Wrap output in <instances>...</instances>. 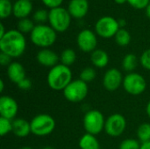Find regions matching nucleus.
Segmentation results:
<instances>
[{
    "label": "nucleus",
    "instance_id": "obj_1",
    "mask_svg": "<svg viewBox=\"0 0 150 149\" xmlns=\"http://www.w3.org/2000/svg\"><path fill=\"white\" fill-rule=\"evenodd\" d=\"M26 40L18 29H11L0 38V50L11 58H18L25 53Z\"/></svg>",
    "mask_w": 150,
    "mask_h": 149
},
{
    "label": "nucleus",
    "instance_id": "obj_2",
    "mask_svg": "<svg viewBox=\"0 0 150 149\" xmlns=\"http://www.w3.org/2000/svg\"><path fill=\"white\" fill-rule=\"evenodd\" d=\"M72 71L69 67L62 63L50 68L47 82L48 86L54 90H62L72 82Z\"/></svg>",
    "mask_w": 150,
    "mask_h": 149
},
{
    "label": "nucleus",
    "instance_id": "obj_3",
    "mask_svg": "<svg viewBox=\"0 0 150 149\" xmlns=\"http://www.w3.org/2000/svg\"><path fill=\"white\" fill-rule=\"evenodd\" d=\"M57 39V32L45 24H38L30 33V40L33 44L42 48H48L54 45Z\"/></svg>",
    "mask_w": 150,
    "mask_h": 149
},
{
    "label": "nucleus",
    "instance_id": "obj_4",
    "mask_svg": "<svg viewBox=\"0 0 150 149\" xmlns=\"http://www.w3.org/2000/svg\"><path fill=\"white\" fill-rule=\"evenodd\" d=\"M30 124L32 133L39 137H44L51 134L56 126L54 118L47 113L36 115L32 119Z\"/></svg>",
    "mask_w": 150,
    "mask_h": 149
},
{
    "label": "nucleus",
    "instance_id": "obj_5",
    "mask_svg": "<svg viewBox=\"0 0 150 149\" xmlns=\"http://www.w3.org/2000/svg\"><path fill=\"white\" fill-rule=\"evenodd\" d=\"M71 18L68 10L62 6L51 9L48 16L49 25L56 32H63L69 29L71 23Z\"/></svg>",
    "mask_w": 150,
    "mask_h": 149
},
{
    "label": "nucleus",
    "instance_id": "obj_6",
    "mask_svg": "<svg viewBox=\"0 0 150 149\" xmlns=\"http://www.w3.org/2000/svg\"><path fill=\"white\" fill-rule=\"evenodd\" d=\"M105 119L103 113L98 110L87 112L83 117V127L87 133L97 135L105 129Z\"/></svg>",
    "mask_w": 150,
    "mask_h": 149
},
{
    "label": "nucleus",
    "instance_id": "obj_7",
    "mask_svg": "<svg viewBox=\"0 0 150 149\" xmlns=\"http://www.w3.org/2000/svg\"><path fill=\"white\" fill-rule=\"evenodd\" d=\"M89 88L85 82L81 79L73 80L64 90V97L71 103L82 102L88 95Z\"/></svg>",
    "mask_w": 150,
    "mask_h": 149
},
{
    "label": "nucleus",
    "instance_id": "obj_8",
    "mask_svg": "<svg viewBox=\"0 0 150 149\" xmlns=\"http://www.w3.org/2000/svg\"><path fill=\"white\" fill-rule=\"evenodd\" d=\"M122 86L128 94L138 96L146 90L147 82L141 74L131 72L124 76Z\"/></svg>",
    "mask_w": 150,
    "mask_h": 149
},
{
    "label": "nucleus",
    "instance_id": "obj_9",
    "mask_svg": "<svg viewBox=\"0 0 150 149\" xmlns=\"http://www.w3.org/2000/svg\"><path fill=\"white\" fill-rule=\"evenodd\" d=\"M120 29V27L118 20L111 16L101 17L95 24L96 33L104 39H110L114 37Z\"/></svg>",
    "mask_w": 150,
    "mask_h": 149
},
{
    "label": "nucleus",
    "instance_id": "obj_10",
    "mask_svg": "<svg viewBox=\"0 0 150 149\" xmlns=\"http://www.w3.org/2000/svg\"><path fill=\"white\" fill-rule=\"evenodd\" d=\"M127 120L120 113H113L105 119V131L111 137H119L126 130Z\"/></svg>",
    "mask_w": 150,
    "mask_h": 149
},
{
    "label": "nucleus",
    "instance_id": "obj_11",
    "mask_svg": "<svg viewBox=\"0 0 150 149\" xmlns=\"http://www.w3.org/2000/svg\"><path fill=\"white\" fill-rule=\"evenodd\" d=\"M76 43L80 50L83 52L92 53L97 49L98 46L97 33L90 29H83L77 34Z\"/></svg>",
    "mask_w": 150,
    "mask_h": 149
},
{
    "label": "nucleus",
    "instance_id": "obj_12",
    "mask_svg": "<svg viewBox=\"0 0 150 149\" xmlns=\"http://www.w3.org/2000/svg\"><path fill=\"white\" fill-rule=\"evenodd\" d=\"M123 76L121 72L115 68H109L104 75L103 85L108 91H114L123 83Z\"/></svg>",
    "mask_w": 150,
    "mask_h": 149
},
{
    "label": "nucleus",
    "instance_id": "obj_13",
    "mask_svg": "<svg viewBox=\"0 0 150 149\" xmlns=\"http://www.w3.org/2000/svg\"><path fill=\"white\" fill-rule=\"evenodd\" d=\"M18 105L16 100L10 96H2L0 97V115L2 118H5L13 120L18 113Z\"/></svg>",
    "mask_w": 150,
    "mask_h": 149
},
{
    "label": "nucleus",
    "instance_id": "obj_14",
    "mask_svg": "<svg viewBox=\"0 0 150 149\" xmlns=\"http://www.w3.org/2000/svg\"><path fill=\"white\" fill-rule=\"evenodd\" d=\"M68 11L74 18H83L89 11L88 0H70L67 8Z\"/></svg>",
    "mask_w": 150,
    "mask_h": 149
},
{
    "label": "nucleus",
    "instance_id": "obj_15",
    "mask_svg": "<svg viewBox=\"0 0 150 149\" xmlns=\"http://www.w3.org/2000/svg\"><path fill=\"white\" fill-rule=\"evenodd\" d=\"M36 58L37 61L41 66L51 68L59 64L58 62L60 61V56H58V54L54 51L49 48H42L41 50H40L37 54Z\"/></svg>",
    "mask_w": 150,
    "mask_h": 149
},
{
    "label": "nucleus",
    "instance_id": "obj_16",
    "mask_svg": "<svg viewBox=\"0 0 150 149\" xmlns=\"http://www.w3.org/2000/svg\"><path fill=\"white\" fill-rule=\"evenodd\" d=\"M7 76L10 81L16 84H18L26 77L25 68L21 63L18 61H12L7 67Z\"/></svg>",
    "mask_w": 150,
    "mask_h": 149
},
{
    "label": "nucleus",
    "instance_id": "obj_17",
    "mask_svg": "<svg viewBox=\"0 0 150 149\" xmlns=\"http://www.w3.org/2000/svg\"><path fill=\"white\" fill-rule=\"evenodd\" d=\"M33 11L31 0H16L13 4V15L18 19L28 18Z\"/></svg>",
    "mask_w": 150,
    "mask_h": 149
},
{
    "label": "nucleus",
    "instance_id": "obj_18",
    "mask_svg": "<svg viewBox=\"0 0 150 149\" xmlns=\"http://www.w3.org/2000/svg\"><path fill=\"white\" fill-rule=\"evenodd\" d=\"M12 133L18 138H25L31 132V124L25 119H14L12 120Z\"/></svg>",
    "mask_w": 150,
    "mask_h": 149
},
{
    "label": "nucleus",
    "instance_id": "obj_19",
    "mask_svg": "<svg viewBox=\"0 0 150 149\" xmlns=\"http://www.w3.org/2000/svg\"><path fill=\"white\" fill-rule=\"evenodd\" d=\"M91 61L95 67L103 68L106 67L109 62V55L105 50L97 48L91 53Z\"/></svg>",
    "mask_w": 150,
    "mask_h": 149
},
{
    "label": "nucleus",
    "instance_id": "obj_20",
    "mask_svg": "<svg viewBox=\"0 0 150 149\" xmlns=\"http://www.w3.org/2000/svg\"><path fill=\"white\" fill-rule=\"evenodd\" d=\"M79 148L81 149H100V144L96 135L86 133L79 141Z\"/></svg>",
    "mask_w": 150,
    "mask_h": 149
},
{
    "label": "nucleus",
    "instance_id": "obj_21",
    "mask_svg": "<svg viewBox=\"0 0 150 149\" xmlns=\"http://www.w3.org/2000/svg\"><path fill=\"white\" fill-rule=\"evenodd\" d=\"M138 65V59L134 54H127L124 56L122 60V68L125 71L131 73L133 72Z\"/></svg>",
    "mask_w": 150,
    "mask_h": 149
},
{
    "label": "nucleus",
    "instance_id": "obj_22",
    "mask_svg": "<svg viewBox=\"0 0 150 149\" xmlns=\"http://www.w3.org/2000/svg\"><path fill=\"white\" fill-rule=\"evenodd\" d=\"M76 60V54L75 50H73L72 48H66L61 53L60 61L62 64L65 66L70 67L75 63Z\"/></svg>",
    "mask_w": 150,
    "mask_h": 149
},
{
    "label": "nucleus",
    "instance_id": "obj_23",
    "mask_svg": "<svg viewBox=\"0 0 150 149\" xmlns=\"http://www.w3.org/2000/svg\"><path fill=\"white\" fill-rule=\"evenodd\" d=\"M114 39L117 45L120 47H126L131 41V35L127 30L124 28H120L116 33V35L114 36Z\"/></svg>",
    "mask_w": 150,
    "mask_h": 149
},
{
    "label": "nucleus",
    "instance_id": "obj_24",
    "mask_svg": "<svg viewBox=\"0 0 150 149\" xmlns=\"http://www.w3.org/2000/svg\"><path fill=\"white\" fill-rule=\"evenodd\" d=\"M35 25H34L32 19H30L29 18H25L18 19L17 24V28L20 32L25 34V33H31L33 28L35 27Z\"/></svg>",
    "mask_w": 150,
    "mask_h": 149
},
{
    "label": "nucleus",
    "instance_id": "obj_25",
    "mask_svg": "<svg viewBox=\"0 0 150 149\" xmlns=\"http://www.w3.org/2000/svg\"><path fill=\"white\" fill-rule=\"evenodd\" d=\"M138 141L141 143L150 141V123H143L137 129Z\"/></svg>",
    "mask_w": 150,
    "mask_h": 149
},
{
    "label": "nucleus",
    "instance_id": "obj_26",
    "mask_svg": "<svg viewBox=\"0 0 150 149\" xmlns=\"http://www.w3.org/2000/svg\"><path fill=\"white\" fill-rule=\"evenodd\" d=\"M13 13V4L10 0H0V18H7Z\"/></svg>",
    "mask_w": 150,
    "mask_h": 149
},
{
    "label": "nucleus",
    "instance_id": "obj_27",
    "mask_svg": "<svg viewBox=\"0 0 150 149\" xmlns=\"http://www.w3.org/2000/svg\"><path fill=\"white\" fill-rule=\"evenodd\" d=\"M96 76H97L96 70L91 67H87V68H84L81 71L79 79H81L82 81H83L87 83L92 82L96 78Z\"/></svg>",
    "mask_w": 150,
    "mask_h": 149
},
{
    "label": "nucleus",
    "instance_id": "obj_28",
    "mask_svg": "<svg viewBox=\"0 0 150 149\" xmlns=\"http://www.w3.org/2000/svg\"><path fill=\"white\" fill-rule=\"evenodd\" d=\"M10 133H12V120L0 117V134H1V136H5Z\"/></svg>",
    "mask_w": 150,
    "mask_h": 149
},
{
    "label": "nucleus",
    "instance_id": "obj_29",
    "mask_svg": "<svg viewBox=\"0 0 150 149\" xmlns=\"http://www.w3.org/2000/svg\"><path fill=\"white\" fill-rule=\"evenodd\" d=\"M48 16H49V11L45 10V9H38L37 11H34L33 15V21L37 22L38 24H43L47 20H48Z\"/></svg>",
    "mask_w": 150,
    "mask_h": 149
},
{
    "label": "nucleus",
    "instance_id": "obj_30",
    "mask_svg": "<svg viewBox=\"0 0 150 149\" xmlns=\"http://www.w3.org/2000/svg\"><path fill=\"white\" fill-rule=\"evenodd\" d=\"M141 146L142 143L138 140L126 139L120 143V149H141Z\"/></svg>",
    "mask_w": 150,
    "mask_h": 149
},
{
    "label": "nucleus",
    "instance_id": "obj_31",
    "mask_svg": "<svg viewBox=\"0 0 150 149\" xmlns=\"http://www.w3.org/2000/svg\"><path fill=\"white\" fill-rule=\"evenodd\" d=\"M127 3L135 9H146L149 4L150 0H127Z\"/></svg>",
    "mask_w": 150,
    "mask_h": 149
},
{
    "label": "nucleus",
    "instance_id": "obj_32",
    "mask_svg": "<svg viewBox=\"0 0 150 149\" xmlns=\"http://www.w3.org/2000/svg\"><path fill=\"white\" fill-rule=\"evenodd\" d=\"M140 61H141L142 66L144 68L150 70V48L145 50L142 53L141 59H140Z\"/></svg>",
    "mask_w": 150,
    "mask_h": 149
},
{
    "label": "nucleus",
    "instance_id": "obj_33",
    "mask_svg": "<svg viewBox=\"0 0 150 149\" xmlns=\"http://www.w3.org/2000/svg\"><path fill=\"white\" fill-rule=\"evenodd\" d=\"M41 2L51 10L54 8L60 7L63 3V0H41Z\"/></svg>",
    "mask_w": 150,
    "mask_h": 149
},
{
    "label": "nucleus",
    "instance_id": "obj_34",
    "mask_svg": "<svg viewBox=\"0 0 150 149\" xmlns=\"http://www.w3.org/2000/svg\"><path fill=\"white\" fill-rule=\"evenodd\" d=\"M17 85H18V88L22 90H28L32 87V82H31V80L29 78L25 77L24 80H22Z\"/></svg>",
    "mask_w": 150,
    "mask_h": 149
},
{
    "label": "nucleus",
    "instance_id": "obj_35",
    "mask_svg": "<svg viewBox=\"0 0 150 149\" xmlns=\"http://www.w3.org/2000/svg\"><path fill=\"white\" fill-rule=\"evenodd\" d=\"M12 61H11V58L9 56V55H7L6 54H4V53H0V64L2 65V66H6V67H8L11 63Z\"/></svg>",
    "mask_w": 150,
    "mask_h": 149
},
{
    "label": "nucleus",
    "instance_id": "obj_36",
    "mask_svg": "<svg viewBox=\"0 0 150 149\" xmlns=\"http://www.w3.org/2000/svg\"><path fill=\"white\" fill-rule=\"evenodd\" d=\"M6 32H7V31H5L4 24L1 23V24H0V38H2V37L6 33Z\"/></svg>",
    "mask_w": 150,
    "mask_h": 149
},
{
    "label": "nucleus",
    "instance_id": "obj_37",
    "mask_svg": "<svg viewBox=\"0 0 150 149\" xmlns=\"http://www.w3.org/2000/svg\"><path fill=\"white\" fill-rule=\"evenodd\" d=\"M118 22H119V25H120V28H123V27L127 25V21H126L124 18H120V19L118 20Z\"/></svg>",
    "mask_w": 150,
    "mask_h": 149
},
{
    "label": "nucleus",
    "instance_id": "obj_38",
    "mask_svg": "<svg viewBox=\"0 0 150 149\" xmlns=\"http://www.w3.org/2000/svg\"><path fill=\"white\" fill-rule=\"evenodd\" d=\"M141 149H150V141L145 142V143H142Z\"/></svg>",
    "mask_w": 150,
    "mask_h": 149
},
{
    "label": "nucleus",
    "instance_id": "obj_39",
    "mask_svg": "<svg viewBox=\"0 0 150 149\" xmlns=\"http://www.w3.org/2000/svg\"><path fill=\"white\" fill-rule=\"evenodd\" d=\"M145 10H146V15H147V17L150 19V3Z\"/></svg>",
    "mask_w": 150,
    "mask_h": 149
},
{
    "label": "nucleus",
    "instance_id": "obj_40",
    "mask_svg": "<svg viewBox=\"0 0 150 149\" xmlns=\"http://www.w3.org/2000/svg\"><path fill=\"white\" fill-rule=\"evenodd\" d=\"M146 112H147L148 116L150 118V101L148 103V105H147V107H146Z\"/></svg>",
    "mask_w": 150,
    "mask_h": 149
},
{
    "label": "nucleus",
    "instance_id": "obj_41",
    "mask_svg": "<svg viewBox=\"0 0 150 149\" xmlns=\"http://www.w3.org/2000/svg\"><path fill=\"white\" fill-rule=\"evenodd\" d=\"M4 81L1 79V80H0V91H1V92L4 91Z\"/></svg>",
    "mask_w": 150,
    "mask_h": 149
},
{
    "label": "nucleus",
    "instance_id": "obj_42",
    "mask_svg": "<svg viewBox=\"0 0 150 149\" xmlns=\"http://www.w3.org/2000/svg\"><path fill=\"white\" fill-rule=\"evenodd\" d=\"M114 1H115V3H117L118 4H125V3L127 2V0H114Z\"/></svg>",
    "mask_w": 150,
    "mask_h": 149
},
{
    "label": "nucleus",
    "instance_id": "obj_43",
    "mask_svg": "<svg viewBox=\"0 0 150 149\" xmlns=\"http://www.w3.org/2000/svg\"><path fill=\"white\" fill-rule=\"evenodd\" d=\"M19 149H33L31 147H27V146H25V147H22L21 148Z\"/></svg>",
    "mask_w": 150,
    "mask_h": 149
},
{
    "label": "nucleus",
    "instance_id": "obj_44",
    "mask_svg": "<svg viewBox=\"0 0 150 149\" xmlns=\"http://www.w3.org/2000/svg\"><path fill=\"white\" fill-rule=\"evenodd\" d=\"M41 149H54L53 148H51V147H46V148H43Z\"/></svg>",
    "mask_w": 150,
    "mask_h": 149
},
{
    "label": "nucleus",
    "instance_id": "obj_45",
    "mask_svg": "<svg viewBox=\"0 0 150 149\" xmlns=\"http://www.w3.org/2000/svg\"><path fill=\"white\" fill-rule=\"evenodd\" d=\"M10 1H11V0H10Z\"/></svg>",
    "mask_w": 150,
    "mask_h": 149
}]
</instances>
